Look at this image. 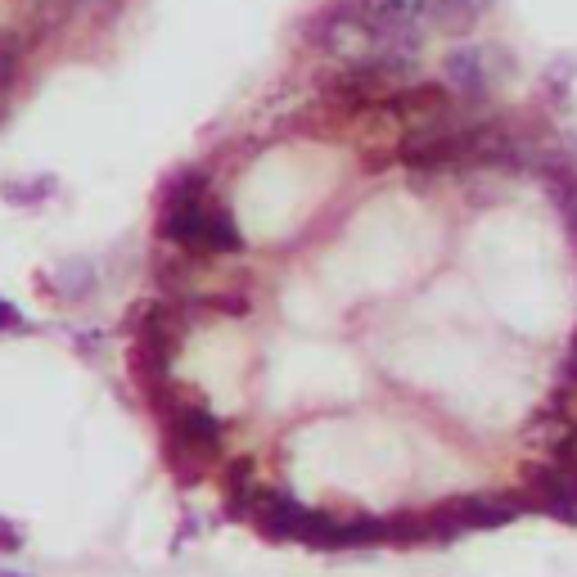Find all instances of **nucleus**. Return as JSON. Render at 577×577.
<instances>
[{
	"label": "nucleus",
	"instance_id": "obj_1",
	"mask_svg": "<svg viewBox=\"0 0 577 577\" xmlns=\"http://www.w3.org/2000/svg\"><path fill=\"white\" fill-rule=\"evenodd\" d=\"M442 72H447V86H451L460 100H465V104H487L492 77H487V55H483V46H474V42L451 46L447 59H442Z\"/></svg>",
	"mask_w": 577,
	"mask_h": 577
},
{
	"label": "nucleus",
	"instance_id": "obj_2",
	"mask_svg": "<svg viewBox=\"0 0 577 577\" xmlns=\"http://www.w3.org/2000/svg\"><path fill=\"white\" fill-rule=\"evenodd\" d=\"M379 108L393 113V118H451L455 91L447 82H411L383 95Z\"/></svg>",
	"mask_w": 577,
	"mask_h": 577
},
{
	"label": "nucleus",
	"instance_id": "obj_3",
	"mask_svg": "<svg viewBox=\"0 0 577 577\" xmlns=\"http://www.w3.org/2000/svg\"><path fill=\"white\" fill-rule=\"evenodd\" d=\"M528 496H532V515H551L559 523H577V492L564 483V474L555 465L546 470H528Z\"/></svg>",
	"mask_w": 577,
	"mask_h": 577
},
{
	"label": "nucleus",
	"instance_id": "obj_4",
	"mask_svg": "<svg viewBox=\"0 0 577 577\" xmlns=\"http://www.w3.org/2000/svg\"><path fill=\"white\" fill-rule=\"evenodd\" d=\"M361 14L389 36V32H406V27H419L429 14V0H357Z\"/></svg>",
	"mask_w": 577,
	"mask_h": 577
},
{
	"label": "nucleus",
	"instance_id": "obj_5",
	"mask_svg": "<svg viewBox=\"0 0 577 577\" xmlns=\"http://www.w3.org/2000/svg\"><path fill=\"white\" fill-rule=\"evenodd\" d=\"M451 510L460 515L465 528H483V532L487 528H506L515 519V506H506L501 496H496V501H487V496H455Z\"/></svg>",
	"mask_w": 577,
	"mask_h": 577
},
{
	"label": "nucleus",
	"instance_id": "obj_6",
	"mask_svg": "<svg viewBox=\"0 0 577 577\" xmlns=\"http://www.w3.org/2000/svg\"><path fill=\"white\" fill-rule=\"evenodd\" d=\"M357 546H383V519H334L325 551H357Z\"/></svg>",
	"mask_w": 577,
	"mask_h": 577
},
{
	"label": "nucleus",
	"instance_id": "obj_7",
	"mask_svg": "<svg viewBox=\"0 0 577 577\" xmlns=\"http://www.w3.org/2000/svg\"><path fill=\"white\" fill-rule=\"evenodd\" d=\"M383 546H429V510H419V515H393V519H383Z\"/></svg>",
	"mask_w": 577,
	"mask_h": 577
},
{
	"label": "nucleus",
	"instance_id": "obj_8",
	"mask_svg": "<svg viewBox=\"0 0 577 577\" xmlns=\"http://www.w3.org/2000/svg\"><path fill=\"white\" fill-rule=\"evenodd\" d=\"M23 55H27V36H23V32H14V27H0V104H5L10 86L19 82Z\"/></svg>",
	"mask_w": 577,
	"mask_h": 577
},
{
	"label": "nucleus",
	"instance_id": "obj_9",
	"mask_svg": "<svg viewBox=\"0 0 577 577\" xmlns=\"http://www.w3.org/2000/svg\"><path fill=\"white\" fill-rule=\"evenodd\" d=\"M0 195H5V204H19V208H32L55 195V176H23V181H5L0 185Z\"/></svg>",
	"mask_w": 577,
	"mask_h": 577
},
{
	"label": "nucleus",
	"instance_id": "obj_10",
	"mask_svg": "<svg viewBox=\"0 0 577 577\" xmlns=\"http://www.w3.org/2000/svg\"><path fill=\"white\" fill-rule=\"evenodd\" d=\"M185 249H176V253H159L153 257V280H159L168 293H176V289H185L189 285V266H185Z\"/></svg>",
	"mask_w": 577,
	"mask_h": 577
},
{
	"label": "nucleus",
	"instance_id": "obj_11",
	"mask_svg": "<svg viewBox=\"0 0 577 577\" xmlns=\"http://www.w3.org/2000/svg\"><path fill=\"white\" fill-rule=\"evenodd\" d=\"M551 411L564 419L568 429H577V379H564V389L555 393V402H551Z\"/></svg>",
	"mask_w": 577,
	"mask_h": 577
},
{
	"label": "nucleus",
	"instance_id": "obj_12",
	"mask_svg": "<svg viewBox=\"0 0 577 577\" xmlns=\"http://www.w3.org/2000/svg\"><path fill=\"white\" fill-rule=\"evenodd\" d=\"M19 546H23V542H19V528L0 519V551H19Z\"/></svg>",
	"mask_w": 577,
	"mask_h": 577
},
{
	"label": "nucleus",
	"instance_id": "obj_13",
	"mask_svg": "<svg viewBox=\"0 0 577 577\" xmlns=\"http://www.w3.org/2000/svg\"><path fill=\"white\" fill-rule=\"evenodd\" d=\"M0 325H14V312H10L5 302H0Z\"/></svg>",
	"mask_w": 577,
	"mask_h": 577
},
{
	"label": "nucleus",
	"instance_id": "obj_14",
	"mask_svg": "<svg viewBox=\"0 0 577 577\" xmlns=\"http://www.w3.org/2000/svg\"><path fill=\"white\" fill-rule=\"evenodd\" d=\"M0 577H14V573H0Z\"/></svg>",
	"mask_w": 577,
	"mask_h": 577
}]
</instances>
